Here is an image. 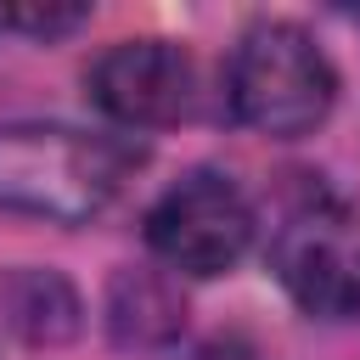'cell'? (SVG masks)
Returning <instances> with one entry per match:
<instances>
[{
  "instance_id": "6da1fadb",
  "label": "cell",
  "mask_w": 360,
  "mask_h": 360,
  "mask_svg": "<svg viewBox=\"0 0 360 360\" xmlns=\"http://www.w3.org/2000/svg\"><path fill=\"white\" fill-rule=\"evenodd\" d=\"M135 169V152L112 135H90L73 124H0V208L90 225L112 208Z\"/></svg>"
},
{
  "instance_id": "7a4b0ae2",
  "label": "cell",
  "mask_w": 360,
  "mask_h": 360,
  "mask_svg": "<svg viewBox=\"0 0 360 360\" xmlns=\"http://www.w3.org/2000/svg\"><path fill=\"white\" fill-rule=\"evenodd\" d=\"M225 101L242 129L270 141H298L326 124L338 101V73L298 22L270 17L236 39L225 68Z\"/></svg>"
},
{
  "instance_id": "3957f363",
  "label": "cell",
  "mask_w": 360,
  "mask_h": 360,
  "mask_svg": "<svg viewBox=\"0 0 360 360\" xmlns=\"http://www.w3.org/2000/svg\"><path fill=\"white\" fill-rule=\"evenodd\" d=\"M152 253L180 276H225L253 242V202L219 169H186L146 208Z\"/></svg>"
},
{
  "instance_id": "277c9868",
  "label": "cell",
  "mask_w": 360,
  "mask_h": 360,
  "mask_svg": "<svg viewBox=\"0 0 360 360\" xmlns=\"http://www.w3.org/2000/svg\"><path fill=\"white\" fill-rule=\"evenodd\" d=\"M276 281L315 321L360 315V231L338 202H304L287 214L270 248Z\"/></svg>"
},
{
  "instance_id": "5b68a950",
  "label": "cell",
  "mask_w": 360,
  "mask_h": 360,
  "mask_svg": "<svg viewBox=\"0 0 360 360\" xmlns=\"http://www.w3.org/2000/svg\"><path fill=\"white\" fill-rule=\"evenodd\" d=\"M84 96L124 129H163L191 112L197 68L174 39H118L90 62Z\"/></svg>"
},
{
  "instance_id": "8992f818",
  "label": "cell",
  "mask_w": 360,
  "mask_h": 360,
  "mask_svg": "<svg viewBox=\"0 0 360 360\" xmlns=\"http://www.w3.org/2000/svg\"><path fill=\"white\" fill-rule=\"evenodd\" d=\"M107 332L118 349L135 354H163L186 332V304L180 292L152 276V270H118L107 287Z\"/></svg>"
},
{
  "instance_id": "52a82bcc",
  "label": "cell",
  "mask_w": 360,
  "mask_h": 360,
  "mask_svg": "<svg viewBox=\"0 0 360 360\" xmlns=\"http://www.w3.org/2000/svg\"><path fill=\"white\" fill-rule=\"evenodd\" d=\"M6 321L28 338V343H68L79 332V298L56 270H17L6 287Z\"/></svg>"
}]
</instances>
